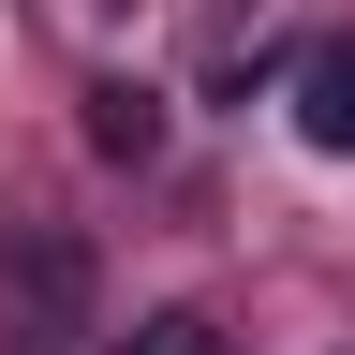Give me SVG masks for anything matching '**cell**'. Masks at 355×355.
<instances>
[{
    "instance_id": "cell-1",
    "label": "cell",
    "mask_w": 355,
    "mask_h": 355,
    "mask_svg": "<svg viewBox=\"0 0 355 355\" xmlns=\"http://www.w3.org/2000/svg\"><path fill=\"white\" fill-rule=\"evenodd\" d=\"M296 133H311L326 163H355V30H326V44L296 60Z\"/></svg>"
},
{
    "instance_id": "cell-2",
    "label": "cell",
    "mask_w": 355,
    "mask_h": 355,
    "mask_svg": "<svg viewBox=\"0 0 355 355\" xmlns=\"http://www.w3.org/2000/svg\"><path fill=\"white\" fill-rule=\"evenodd\" d=\"M89 148H104V163H163V89L148 74H104V89H89Z\"/></svg>"
},
{
    "instance_id": "cell-3",
    "label": "cell",
    "mask_w": 355,
    "mask_h": 355,
    "mask_svg": "<svg viewBox=\"0 0 355 355\" xmlns=\"http://www.w3.org/2000/svg\"><path fill=\"white\" fill-rule=\"evenodd\" d=\"M74 326H89V252L30 237V340H74Z\"/></svg>"
},
{
    "instance_id": "cell-4",
    "label": "cell",
    "mask_w": 355,
    "mask_h": 355,
    "mask_svg": "<svg viewBox=\"0 0 355 355\" xmlns=\"http://www.w3.org/2000/svg\"><path fill=\"white\" fill-rule=\"evenodd\" d=\"M104 355H222V326H207V311H148V326L104 340Z\"/></svg>"
}]
</instances>
